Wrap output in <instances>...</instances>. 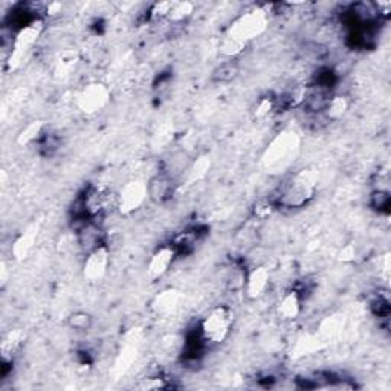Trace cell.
Segmentation results:
<instances>
[{
  "instance_id": "6da1fadb",
  "label": "cell",
  "mask_w": 391,
  "mask_h": 391,
  "mask_svg": "<svg viewBox=\"0 0 391 391\" xmlns=\"http://www.w3.org/2000/svg\"><path fill=\"white\" fill-rule=\"evenodd\" d=\"M269 17L265 8H252L242 13L231 23V27L225 32L224 40L220 41V53L226 58H234L248 46L252 40L260 37L268 29Z\"/></svg>"
},
{
  "instance_id": "7a4b0ae2",
  "label": "cell",
  "mask_w": 391,
  "mask_h": 391,
  "mask_svg": "<svg viewBox=\"0 0 391 391\" xmlns=\"http://www.w3.org/2000/svg\"><path fill=\"white\" fill-rule=\"evenodd\" d=\"M320 176L317 170L303 168L280 185V188L272 194V202L278 208L300 210L308 207L318 191Z\"/></svg>"
},
{
  "instance_id": "3957f363",
  "label": "cell",
  "mask_w": 391,
  "mask_h": 391,
  "mask_svg": "<svg viewBox=\"0 0 391 391\" xmlns=\"http://www.w3.org/2000/svg\"><path fill=\"white\" fill-rule=\"evenodd\" d=\"M115 210H118V198L114 190L106 185H89L76 199L74 220L90 219L98 222Z\"/></svg>"
},
{
  "instance_id": "277c9868",
  "label": "cell",
  "mask_w": 391,
  "mask_h": 391,
  "mask_svg": "<svg viewBox=\"0 0 391 391\" xmlns=\"http://www.w3.org/2000/svg\"><path fill=\"white\" fill-rule=\"evenodd\" d=\"M234 327V312L226 304H219L208 310L199 321V331L207 345L225 343Z\"/></svg>"
},
{
  "instance_id": "5b68a950",
  "label": "cell",
  "mask_w": 391,
  "mask_h": 391,
  "mask_svg": "<svg viewBox=\"0 0 391 391\" xmlns=\"http://www.w3.org/2000/svg\"><path fill=\"white\" fill-rule=\"evenodd\" d=\"M299 149L300 141L295 132L280 133L268 146L263 156V164L270 170H283L294 163Z\"/></svg>"
},
{
  "instance_id": "8992f818",
  "label": "cell",
  "mask_w": 391,
  "mask_h": 391,
  "mask_svg": "<svg viewBox=\"0 0 391 391\" xmlns=\"http://www.w3.org/2000/svg\"><path fill=\"white\" fill-rule=\"evenodd\" d=\"M41 32H43V19L32 22L31 25H28V27L14 32L13 46L6 62L10 69H15V67L22 63L25 55H27L34 48V45L37 43Z\"/></svg>"
},
{
  "instance_id": "52a82bcc",
  "label": "cell",
  "mask_w": 391,
  "mask_h": 391,
  "mask_svg": "<svg viewBox=\"0 0 391 391\" xmlns=\"http://www.w3.org/2000/svg\"><path fill=\"white\" fill-rule=\"evenodd\" d=\"M116 198H118V211L124 216L133 214V212L138 211L149 199L147 182L139 179L125 182L120 188V191L116 193Z\"/></svg>"
},
{
  "instance_id": "ba28073f",
  "label": "cell",
  "mask_w": 391,
  "mask_h": 391,
  "mask_svg": "<svg viewBox=\"0 0 391 391\" xmlns=\"http://www.w3.org/2000/svg\"><path fill=\"white\" fill-rule=\"evenodd\" d=\"M110 101V90L103 83H89L76 93V106L86 115L101 112Z\"/></svg>"
},
{
  "instance_id": "9c48e42d",
  "label": "cell",
  "mask_w": 391,
  "mask_h": 391,
  "mask_svg": "<svg viewBox=\"0 0 391 391\" xmlns=\"http://www.w3.org/2000/svg\"><path fill=\"white\" fill-rule=\"evenodd\" d=\"M110 266V249L107 243L86 254L83 263V277L89 283H100L107 275Z\"/></svg>"
},
{
  "instance_id": "30bf717a",
  "label": "cell",
  "mask_w": 391,
  "mask_h": 391,
  "mask_svg": "<svg viewBox=\"0 0 391 391\" xmlns=\"http://www.w3.org/2000/svg\"><path fill=\"white\" fill-rule=\"evenodd\" d=\"M75 233H76V242H78L80 248L84 254L93 251L98 246L106 243V234L104 229L98 224L97 220L90 219H81L74 220Z\"/></svg>"
},
{
  "instance_id": "8fae6325",
  "label": "cell",
  "mask_w": 391,
  "mask_h": 391,
  "mask_svg": "<svg viewBox=\"0 0 391 391\" xmlns=\"http://www.w3.org/2000/svg\"><path fill=\"white\" fill-rule=\"evenodd\" d=\"M177 257L179 256H177V251L172 242L159 246L147 261V278L150 282H158V280L165 277Z\"/></svg>"
},
{
  "instance_id": "7c38bea8",
  "label": "cell",
  "mask_w": 391,
  "mask_h": 391,
  "mask_svg": "<svg viewBox=\"0 0 391 391\" xmlns=\"http://www.w3.org/2000/svg\"><path fill=\"white\" fill-rule=\"evenodd\" d=\"M270 286V269L265 265H257L245 274L243 292L249 300H259L268 292Z\"/></svg>"
},
{
  "instance_id": "4fadbf2b",
  "label": "cell",
  "mask_w": 391,
  "mask_h": 391,
  "mask_svg": "<svg viewBox=\"0 0 391 391\" xmlns=\"http://www.w3.org/2000/svg\"><path fill=\"white\" fill-rule=\"evenodd\" d=\"M177 190V179L165 172H159L147 182L149 200L155 203H165L173 198Z\"/></svg>"
},
{
  "instance_id": "5bb4252c",
  "label": "cell",
  "mask_w": 391,
  "mask_h": 391,
  "mask_svg": "<svg viewBox=\"0 0 391 391\" xmlns=\"http://www.w3.org/2000/svg\"><path fill=\"white\" fill-rule=\"evenodd\" d=\"M303 310V292L300 289H289L280 296L277 303V315L283 321H294L301 315Z\"/></svg>"
},
{
  "instance_id": "9a60e30c",
  "label": "cell",
  "mask_w": 391,
  "mask_h": 391,
  "mask_svg": "<svg viewBox=\"0 0 391 391\" xmlns=\"http://www.w3.org/2000/svg\"><path fill=\"white\" fill-rule=\"evenodd\" d=\"M25 338H27V335H25L23 330H20V329L10 330L2 338V344H0V355H2V375L4 376H6L8 369H10L14 364L15 355L23 345Z\"/></svg>"
},
{
  "instance_id": "2e32d148",
  "label": "cell",
  "mask_w": 391,
  "mask_h": 391,
  "mask_svg": "<svg viewBox=\"0 0 391 391\" xmlns=\"http://www.w3.org/2000/svg\"><path fill=\"white\" fill-rule=\"evenodd\" d=\"M331 97H334V92L331 90L320 86H313L312 84V86L306 88L301 106L304 107L306 112L310 115H322Z\"/></svg>"
},
{
  "instance_id": "e0dca14e",
  "label": "cell",
  "mask_w": 391,
  "mask_h": 391,
  "mask_svg": "<svg viewBox=\"0 0 391 391\" xmlns=\"http://www.w3.org/2000/svg\"><path fill=\"white\" fill-rule=\"evenodd\" d=\"M37 231L39 229L36 226H31L27 229V233H22L19 237H17L11 249L13 256L17 260H25L29 256V252L32 251L34 245H36L37 240V235H39Z\"/></svg>"
},
{
  "instance_id": "ac0fdd59",
  "label": "cell",
  "mask_w": 391,
  "mask_h": 391,
  "mask_svg": "<svg viewBox=\"0 0 391 391\" xmlns=\"http://www.w3.org/2000/svg\"><path fill=\"white\" fill-rule=\"evenodd\" d=\"M240 74V64L235 62V58H226L224 63H220L211 74V81L217 84H228L234 81Z\"/></svg>"
},
{
  "instance_id": "d6986e66",
  "label": "cell",
  "mask_w": 391,
  "mask_h": 391,
  "mask_svg": "<svg viewBox=\"0 0 391 391\" xmlns=\"http://www.w3.org/2000/svg\"><path fill=\"white\" fill-rule=\"evenodd\" d=\"M200 239V229L199 228H188L185 231L177 234L174 239L172 240L173 246L177 251V256H185V254H190L194 248L196 243Z\"/></svg>"
},
{
  "instance_id": "ffe728a7",
  "label": "cell",
  "mask_w": 391,
  "mask_h": 391,
  "mask_svg": "<svg viewBox=\"0 0 391 391\" xmlns=\"http://www.w3.org/2000/svg\"><path fill=\"white\" fill-rule=\"evenodd\" d=\"M181 304V295L179 292L172 291V289H168V291L160 292L155 300H153V309H155L160 315H170V313H173L177 308H179Z\"/></svg>"
},
{
  "instance_id": "44dd1931",
  "label": "cell",
  "mask_w": 391,
  "mask_h": 391,
  "mask_svg": "<svg viewBox=\"0 0 391 391\" xmlns=\"http://www.w3.org/2000/svg\"><path fill=\"white\" fill-rule=\"evenodd\" d=\"M348 109H350V101L345 95H334L330 98L322 116L329 121H338L348 112Z\"/></svg>"
},
{
  "instance_id": "7402d4cb",
  "label": "cell",
  "mask_w": 391,
  "mask_h": 391,
  "mask_svg": "<svg viewBox=\"0 0 391 391\" xmlns=\"http://www.w3.org/2000/svg\"><path fill=\"white\" fill-rule=\"evenodd\" d=\"M190 168V156L185 151H176L165 160V168L163 172L177 177L184 172H188Z\"/></svg>"
},
{
  "instance_id": "603a6c76",
  "label": "cell",
  "mask_w": 391,
  "mask_h": 391,
  "mask_svg": "<svg viewBox=\"0 0 391 391\" xmlns=\"http://www.w3.org/2000/svg\"><path fill=\"white\" fill-rule=\"evenodd\" d=\"M46 130L45 124L41 121H32L29 123L25 129L20 132L19 135V139L17 142L22 144V146H29V144H37L39 139L43 136Z\"/></svg>"
},
{
  "instance_id": "cb8c5ba5",
  "label": "cell",
  "mask_w": 391,
  "mask_h": 391,
  "mask_svg": "<svg viewBox=\"0 0 391 391\" xmlns=\"http://www.w3.org/2000/svg\"><path fill=\"white\" fill-rule=\"evenodd\" d=\"M66 324L74 331H89L93 327V317L89 312L76 310L66 318Z\"/></svg>"
},
{
  "instance_id": "d4e9b609",
  "label": "cell",
  "mask_w": 391,
  "mask_h": 391,
  "mask_svg": "<svg viewBox=\"0 0 391 391\" xmlns=\"http://www.w3.org/2000/svg\"><path fill=\"white\" fill-rule=\"evenodd\" d=\"M370 207L375 210L378 214H390L391 208V196L388 190L384 188H376L373 190L370 194Z\"/></svg>"
},
{
  "instance_id": "484cf974",
  "label": "cell",
  "mask_w": 391,
  "mask_h": 391,
  "mask_svg": "<svg viewBox=\"0 0 391 391\" xmlns=\"http://www.w3.org/2000/svg\"><path fill=\"white\" fill-rule=\"evenodd\" d=\"M194 13V5L191 2H174L172 6V11H170L167 22L179 25L190 19Z\"/></svg>"
},
{
  "instance_id": "4316f807",
  "label": "cell",
  "mask_w": 391,
  "mask_h": 391,
  "mask_svg": "<svg viewBox=\"0 0 391 391\" xmlns=\"http://www.w3.org/2000/svg\"><path fill=\"white\" fill-rule=\"evenodd\" d=\"M40 155L43 156H53L55 155V151L60 149V136L54 132L45 130L43 136L39 139V142L36 144Z\"/></svg>"
},
{
  "instance_id": "83f0119b",
  "label": "cell",
  "mask_w": 391,
  "mask_h": 391,
  "mask_svg": "<svg viewBox=\"0 0 391 391\" xmlns=\"http://www.w3.org/2000/svg\"><path fill=\"white\" fill-rule=\"evenodd\" d=\"M277 114V103L275 97H263L257 101L256 107H254V116L256 120H268L272 115Z\"/></svg>"
},
{
  "instance_id": "f1b7e54d",
  "label": "cell",
  "mask_w": 391,
  "mask_h": 391,
  "mask_svg": "<svg viewBox=\"0 0 391 391\" xmlns=\"http://www.w3.org/2000/svg\"><path fill=\"white\" fill-rule=\"evenodd\" d=\"M173 4L174 2H156V4H153L147 11V19L150 22L167 20L170 11H172Z\"/></svg>"
},
{
  "instance_id": "f546056e",
  "label": "cell",
  "mask_w": 391,
  "mask_h": 391,
  "mask_svg": "<svg viewBox=\"0 0 391 391\" xmlns=\"http://www.w3.org/2000/svg\"><path fill=\"white\" fill-rule=\"evenodd\" d=\"M371 310L379 320H388V317H390V300H388V296L379 294L376 299L371 301Z\"/></svg>"
},
{
  "instance_id": "4dcf8cb0",
  "label": "cell",
  "mask_w": 391,
  "mask_h": 391,
  "mask_svg": "<svg viewBox=\"0 0 391 391\" xmlns=\"http://www.w3.org/2000/svg\"><path fill=\"white\" fill-rule=\"evenodd\" d=\"M76 62H78V58H76V55L74 53L62 54V57L58 58V62H57V72L62 75H69L72 72V69H75Z\"/></svg>"
},
{
  "instance_id": "1f68e13d",
  "label": "cell",
  "mask_w": 391,
  "mask_h": 391,
  "mask_svg": "<svg viewBox=\"0 0 391 391\" xmlns=\"http://www.w3.org/2000/svg\"><path fill=\"white\" fill-rule=\"evenodd\" d=\"M275 210H277V207L274 205V202H272L270 198L263 199V200L257 202L256 207H254V216H256L260 220H265V219H268V217L274 214Z\"/></svg>"
}]
</instances>
